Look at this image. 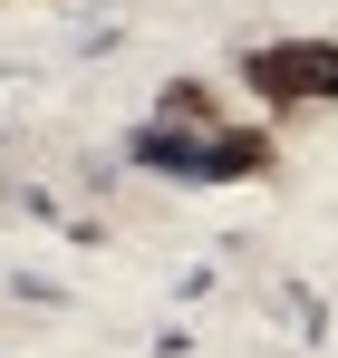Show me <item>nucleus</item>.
Listing matches in <instances>:
<instances>
[{
  "mask_svg": "<svg viewBox=\"0 0 338 358\" xmlns=\"http://www.w3.org/2000/svg\"><path fill=\"white\" fill-rule=\"evenodd\" d=\"M155 126H184V136H213V126H232V117H223V87H203V78H165Z\"/></svg>",
  "mask_w": 338,
  "mask_h": 358,
  "instance_id": "nucleus-3",
  "label": "nucleus"
},
{
  "mask_svg": "<svg viewBox=\"0 0 338 358\" xmlns=\"http://www.w3.org/2000/svg\"><path fill=\"white\" fill-rule=\"evenodd\" d=\"M242 87L261 97V107H338V39H261V49H242Z\"/></svg>",
  "mask_w": 338,
  "mask_h": 358,
  "instance_id": "nucleus-1",
  "label": "nucleus"
},
{
  "mask_svg": "<svg viewBox=\"0 0 338 358\" xmlns=\"http://www.w3.org/2000/svg\"><path fill=\"white\" fill-rule=\"evenodd\" d=\"M261 165H271V126H213L193 184H242V175H261Z\"/></svg>",
  "mask_w": 338,
  "mask_h": 358,
  "instance_id": "nucleus-2",
  "label": "nucleus"
}]
</instances>
